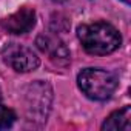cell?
<instances>
[{"mask_svg": "<svg viewBox=\"0 0 131 131\" xmlns=\"http://www.w3.org/2000/svg\"><path fill=\"white\" fill-rule=\"evenodd\" d=\"M16 119H17V116L11 108L0 105V129L11 128L13 123L16 122Z\"/></svg>", "mask_w": 131, "mask_h": 131, "instance_id": "8", "label": "cell"}, {"mask_svg": "<svg viewBox=\"0 0 131 131\" xmlns=\"http://www.w3.org/2000/svg\"><path fill=\"white\" fill-rule=\"evenodd\" d=\"M77 39L82 48L91 56H106L122 45L120 32L108 22L83 23L77 28Z\"/></svg>", "mask_w": 131, "mask_h": 131, "instance_id": "1", "label": "cell"}, {"mask_svg": "<svg viewBox=\"0 0 131 131\" xmlns=\"http://www.w3.org/2000/svg\"><path fill=\"white\" fill-rule=\"evenodd\" d=\"M54 2H59L60 3V2H65V0H54Z\"/></svg>", "mask_w": 131, "mask_h": 131, "instance_id": "10", "label": "cell"}, {"mask_svg": "<svg viewBox=\"0 0 131 131\" xmlns=\"http://www.w3.org/2000/svg\"><path fill=\"white\" fill-rule=\"evenodd\" d=\"M52 88L49 83L36 80L25 88L23 93V108L26 120L36 126H42L52 105Z\"/></svg>", "mask_w": 131, "mask_h": 131, "instance_id": "3", "label": "cell"}, {"mask_svg": "<svg viewBox=\"0 0 131 131\" xmlns=\"http://www.w3.org/2000/svg\"><path fill=\"white\" fill-rule=\"evenodd\" d=\"M79 90L91 100H108L119 86V79L114 73L102 68H85L77 74Z\"/></svg>", "mask_w": 131, "mask_h": 131, "instance_id": "2", "label": "cell"}, {"mask_svg": "<svg viewBox=\"0 0 131 131\" xmlns=\"http://www.w3.org/2000/svg\"><path fill=\"white\" fill-rule=\"evenodd\" d=\"M2 59L5 65H8L9 68H13L17 73H31L39 68L40 60L37 54L20 43H6L2 48Z\"/></svg>", "mask_w": 131, "mask_h": 131, "instance_id": "4", "label": "cell"}, {"mask_svg": "<svg viewBox=\"0 0 131 131\" xmlns=\"http://www.w3.org/2000/svg\"><path fill=\"white\" fill-rule=\"evenodd\" d=\"M36 11L29 6H22L11 16L5 17L0 25L9 34H26L36 26Z\"/></svg>", "mask_w": 131, "mask_h": 131, "instance_id": "6", "label": "cell"}, {"mask_svg": "<svg viewBox=\"0 0 131 131\" xmlns=\"http://www.w3.org/2000/svg\"><path fill=\"white\" fill-rule=\"evenodd\" d=\"M122 2H123V3H126V5H129V3H131V0H122Z\"/></svg>", "mask_w": 131, "mask_h": 131, "instance_id": "9", "label": "cell"}, {"mask_svg": "<svg viewBox=\"0 0 131 131\" xmlns=\"http://www.w3.org/2000/svg\"><path fill=\"white\" fill-rule=\"evenodd\" d=\"M36 45L42 52H46L49 56V60L59 67H67L71 60L70 49L67 48L59 37L49 36V34H40L36 39Z\"/></svg>", "mask_w": 131, "mask_h": 131, "instance_id": "5", "label": "cell"}, {"mask_svg": "<svg viewBox=\"0 0 131 131\" xmlns=\"http://www.w3.org/2000/svg\"><path fill=\"white\" fill-rule=\"evenodd\" d=\"M103 131H129L131 129V106L125 105L123 108L111 113L102 123Z\"/></svg>", "mask_w": 131, "mask_h": 131, "instance_id": "7", "label": "cell"}]
</instances>
